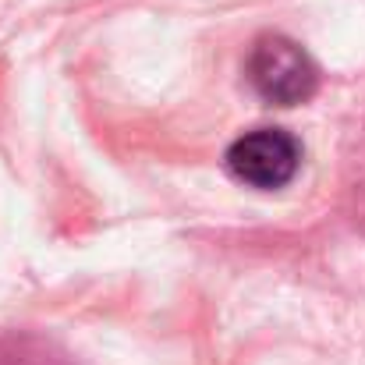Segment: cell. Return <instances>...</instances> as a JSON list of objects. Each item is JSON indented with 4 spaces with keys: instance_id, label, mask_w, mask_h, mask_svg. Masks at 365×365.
I'll return each mask as SVG.
<instances>
[{
    "instance_id": "cell-2",
    "label": "cell",
    "mask_w": 365,
    "mask_h": 365,
    "mask_svg": "<svg viewBox=\"0 0 365 365\" xmlns=\"http://www.w3.org/2000/svg\"><path fill=\"white\" fill-rule=\"evenodd\" d=\"M302 163L298 142L280 128H255L227 149V170L248 188H284Z\"/></svg>"
},
{
    "instance_id": "cell-1",
    "label": "cell",
    "mask_w": 365,
    "mask_h": 365,
    "mask_svg": "<svg viewBox=\"0 0 365 365\" xmlns=\"http://www.w3.org/2000/svg\"><path fill=\"white\" fill-rule=\"evenodd\" d=\"M248 78L255 93L277 107H298L319 86V71L312 57L287 36H262L255 43L248 57Z\"/></svg>"
}]
</instances>
